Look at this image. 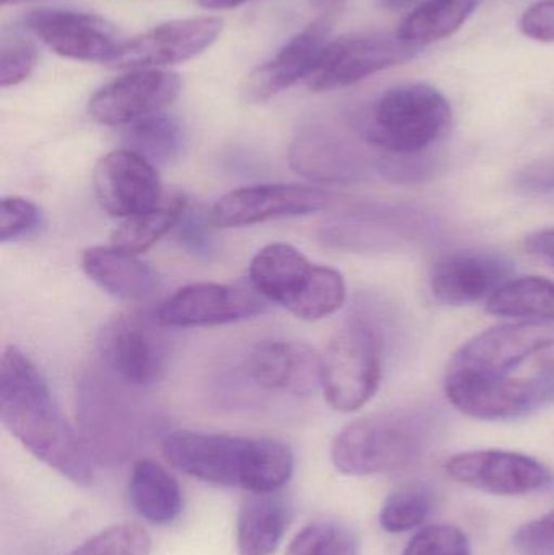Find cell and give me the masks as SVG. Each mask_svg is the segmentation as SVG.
I'll return each instance as SVG.
<instances>
[{
    "label": "cell",
    "instance_id": "28",
    "mask_svg": "<svg viewBox=\"0 0 554 555\" xmlns=\"http://www.w3.org/2000/svg\"><path fill=\"white\" fill-rule=\"evenodd\" d=\"M493 315L554 322V281L539 276L507 281L487 300Z\"/></svg>",
    "mask_w": 554,
    "mask_h": 555
},
{
    "label": "cell",
    "instance_id": "14",
    "mask_svg": "<svg viewBox=\"0 0 554 555\" xmlns=\"http://www.w3.org/2000/svg\"><path fill=\"white\" fill-rule=\"evenodd\" d=\"M266 310V299L249 286L195 283L181 287L155 313L158 325L169 328L214 326L240 322Z\"/></svg>",
    "mask_w": 554,
    "mask_h": 555
},
{
    "label": "cell",
    "instance_id": "27",
    "mask_svg": "<svg viewBox=\"0 0 554 555\" xmlns=\"http://www.w3.org/2000/svg\"><path fill=\"white\" fill-rule=\"evenodd\" d=\"M185 211H188V198L184 195L179 192L165 195V201L159 207L124 220L111 237L113 246L139 256L149 250L153 244L158 243L172 228L178 227Z\"/></svg>",
    "mask_w": 554,
    "mask_h": 555
},
{
    "label": "cell",
    "instance_id": "22",
    "mask_svg": "<svg viewBox=\"0 0 554 555\" xmlns=\"http://www.w3.org/2000/svg\"><path fill=\"white\" fill-rule=\"evenodd\" d=\"M289 165L299 175L319 182L353 181L364 171L353 146L321 124L299 130L289 146Z\"/></svg>",
    "mask_w": 554,
    "mask_h": 555
},
{
    "label": "cell",
    "instance_id": "5",
    "mask_svg": "<svg viewBox=\"0 0 554 555\" xmlns=\"http://www.w3.org/2000/svg\"><path fill=\"white\" fill-rule=\"evenodd\" d=\"M383 339L376 326L363 319L348 322L328 343L322 356V390L334 410L353 413L379 388Z\"/></svg>",
    "mask_w": 554,
    "mask_h": 555
},
{
    "label": "cell",
    "instance_id": "17",
    "mask_svg": "<svg viewBox=\"0 0 554 555\" xmlns=\"http://www.w3.org/2000/svg\"><path fill=\"white\" fill-rule=\"evenodd\" d=\"M455 481L493 495H524L542 491L552 473L536 459L503 450L459 453L446 465Z\"/></svg>",
    "mask_w": 554,
    "mask_h": 555
},
{
    "label": "cell",
    "instance_id": "19",
    "mask_svg": "<svg viewBox=\"0 0 554 555\" xmlns=\"http://www.w3.org/2000/svg\"><path fill=\"white\" fill-rule=\"evenodd\" d=\"M25 23L52 51L77 61L109 64L123 44L116 29L91 13L35 10L25 16Z\"/></svg>",
    "mask_w": 554,
    "mask_h": 555
},
{
    "label": "cell",
    "instance_id": "6",
    "mask_svg": "<svg viewBox=\"0 0 554 555\" xmlns=\"http://www.w3.org/2000/svg\"><path fill=\"white\" fill-rule=\"evenodd\" d=\"M130 385L111 375L106 369L91 371L78 385V411L83 442L94 455L120 456L139 440L142 414Z\"/></svg>",
    "mask_w": 554,
    "mask_h": 555
},
{
    "label": "cell",
    "instance_id": "42",
    "mask_svg": "<svg viewBox=\"0 0 554 555\" xmlns=\"http://www.w3.org/2000/svg\"><path fill=\"white\" fill-rule=\"evenodd\" d=\"M244 2H247V0H197L198 5L208 10L233 9V7L241 5Z\"/></svg>",
    "mask_w": 554,
    "mask_h": 555
},
{
    "label": "cell",
    "instance_id": "29",
    "mask_svg": "<svg viewBox=\"0 0 554 555\" xmlns=\"http://www.w3.org/2000/svg\"><path fill=\"white\" fill-rule=\"evenodd\" d=\"M124 142L152 165L166 166L181 156L185 133L178 119L158 113L127 126Z\"/></svg>",
    "mask_w": 554,
    "mask_h": 555
},
{
    "label": "cell",
    "instance_id": "37",
    "mask_svg": "<svg viewBox=\"0 0 554 555\" xmlns=\"http://www.w3.org/2000/svg\"><path fill=\"white\" fill-rule=\"evenodd\" d=\"M210 218L202 215L185 211L182 220L179 221V241L185 249L197 256H210L214 253V241H211L210 230H208ZM211 224V223H210Z\"/></svg>",
    "mask_w": 554,
    "mask_h": 555
},
{
    "label": "cell",
    "instance_id": "25",
    "mask_svg": "<svg viewBox=\"0 0 554 555\" xmlns=\"http://www.w3.org/2000/svg\"><path fill=\"white\" fill-rule=\"evenodd\" d=\"M129 495L137 514L149 524L171 525L181 515V486L153 460H139L133 465Z\"/></svg>",
    "mask_w": 554,
    "mask_h": 555
},
{
    "label": "cell",
    "instance_id": "20",
    "mask_svg": "<svg viewBox=\"0 0 554 555\" xmlns=\"http://www.w3.org/2000/svg\"><path fill=\"white\" fill-rule=\"evenodd\" d=\"M513 270L514 263L500 254L458 250L436 260L429 283L441 302L468 306L490 299L511 281Z\"/></svg>",
    "mask_w": 554,
    "mask_h": 555
},
{
    "label": "cell",
    "instance_id": "15",
    "mask_svg": "<svg viewBox=\"0 0 554 555\" xmlns=\"http://www.w3.org/2000/svg\"><path fill=\"white\" fill-rule=\"evenodd\" d=\"M93 182L98 201L111 217L127 220L165 201L155 165L129 149L103 156L94 169Z\"/></svg>",
    "mask_w": 554,
    "mask_h": 555
},
{
    "label": "cell",
    "instance_id": "24",
    "mask_svg": "<svg viewBox=\"0 0 554 555\" xmlns=\"http://www.w3.org/2000/svg\"><path fill=\"white\" fill-rule=\"evenodd\" d=\"M286 527L288 505L279 492H249L237 515V554L272 555L282 543Z\"/></svg>",
    "mask_w": 554,
    "mask_h": 555
},
{
    "label": "cell",
    "instance_id": "41",
    "mask_svg": "<svg viewBox=\"0 0 554 555\" xmlns=\"http://www.w3.org/2000/svg\"><path fill=\"white\" fill-rule=\"evenodd\" d=\"M311 5L321 13L322 18H335L344 10L345 0H311Z\"/></svg>",
    "mask_w": 554,
    "mask_h": 555
},
{
    "label": "cell",
    "instance_id": "21",
    "mask_svg": "<svg viewBox=\"0 0 554 555\" xmlns=\"http://www.w3.org/2000/svg\"><path fill=\"white\" fill-rule=\"evenodd\" d=\"M332 20L319 18L293 36L275 55L247 78L244 98L250 103H262L288 90L301 78L308 80L328 44Z\"/></svg>",
    "mask_w": 554,
    "mask_h": 555
},
{
    "label": "cell",
    "instance_id": "31",
    "mask_svg": "<svg viewBox=\"0 0 554 555\" xmlns=\"http://www.w3.org/2000/svg\"><path fill=\"white\" fill-rule=\"evenodd\" d=\"M433 494L426 488H409L387 499L379 524L387 533H405L422 527L431 514Z\"/></svg>",
    "mask_w": 554,
    "mask_h": 555
},
{
    "label": "cell",
    "instance_id": "40",
    "mask_svg": "<svg viewBox=\"0 0 554 555\" xmlns=\"http://www.w3.org/2000/svg\"><path fill=\"white\" fill-rule=\"evenodd\" d=\"M526 250L530 256L554 259V230L537 231L526 240Z\"/></svg>",
    "mask_w": 554,
    "mask_h": 555
},
{
    "label": "cell",
    "instance_id": "12",
    "mask_svg": "<svg viewBox=\"0 0 554 555\" xmlns=\"http://www.w3.org/2000/svg\"><path fill=\"white\" fill-rule=\"evenodd\" d=\"M331 195L298 184H260L223 195L208 211L210 223L223 230L253 227L280 218L305 217L325 210Z\"/></svg>",
    "mask_w": 554,
    "mask_h": 555
},
{
    "label": "cell",
    "instance_id": "2",
    "mask_svg": "<svg viewBox=\"0 0 554 555\" xmlns=\"http://www.w3.org/2000/svg\"><path fill=\"white\" fill-rule=\"evenodd\" d=\"M431 411L403 408L370 414L348 424L332 443V462L348 476L402 472L415 465L431 443Z\"/></svg>",
    "mask_w": 554,
    "mask_h": 555
},
{
    "label": "cell",
    "instance_id": "26",
    "mask_svg": "<svg viewBox=\"0 0 554 555\" xmlns=\"http://www.w3.org/2000/svg\"><path fill=\"white\" fill-rule=\"evenodd\" d=\"M481 0H425L400 23L397 35L423 48L441 41L462 28Z\"/></svg>",
    "mask_w": 554,
    "mask_h": 555
},
{
    "label": "cell",
    "instance_id": "8",
    "mask_svg": "<svg viewBox=\"0 0 554 555\" xmlns=\"http://www.w3.org/2000/svg\"><path fill=\"white\" fill-rule=\"evenodd\" d=\"M420 51V46L403 41L397 33L344 36L328 41L306 83L312 91L350 87L377 72L412 61Z\"/></svg>",
    "mask_w": 554,
    "mask_h": 555
},
{
    "label": "cell",
    "instance_id": "39",
    "mask_svg": "<svg viewBox=\"0 0 554 555\" xmlns=\"http://www.w3.org/2000/svg\"><path fill=\"white\" fill-rule=\"evenodd\" d=\"M524 35L540 42H554V0H539L520 16Z\"/></svg>",
    "mask_w": 554,
    "mask_h": 555
},
{
    "label": "cell",
    "instance_id": "30",
    "mask_svg": "<svg viewBox=\"0 0 554 555\" xmlns=\"http://www.w3.org/2000/svg\"><path fill=\"white\" fill-rule=\"evenodd\" d=\"M357 537L353 531L340 524L318 521L302 528L292 543L286 555H358Z\"/></svg>",
    "mask_w": 554,
    "mask_h": 555
},
{
    "label": "cell",
    "instance_id": "33",
    "mask_svg": "<svg viewBox=\"0 0 554 555\" xmlns=\"http://www.w3.org/2000/svg\"><path fill=\"white\" fill-rule=\"evenodd\" d=\"M38 64V49L20 35L3 36L0 44V87L22 83Z\"/></svg>",
    "mask_w": 554,
    "mask_h": 555
},
{
    "label": "cell",
    "instance_id": "16",
    "mask_svg": "<svg viewBox=\"0 0 554 555\" xmlns=\"http://www.w3.org/2000/svg\"><path fill=\"white\" fill-rule=\"evenodd\" d=\"M179 91L181 78L175 72L136 70L96 91L88 103V111L104 126H130L169 106Z\"/></svg>",
    "mask_w": 554,
    "mask_h": 555
},
{
    "label": "cell",
    "instance_id": "7",
    "mask_svg": "<svg viewBox=\"0 0 554 555\" xmlns=\"http://www.w3.org/2000/svg\"><path fill=\"white\" fill-rule=\"evenodd\" d=\"M446 395L461 413L481 421H507L526 416L554 397V369L524 378H480L446 375Z\"/></svg>",
    "mask_w": 554,
    "mask_h": 555
},
{
    "label": "cell",
    "instance_id": "44",
    "mask_svg": "<svg viewBox=\"0 0 554 555\" xmlns=\"http://www.w3.org/2000/svg\"><path fill=\"white\" fill-rule=\"evenodd\" d=\"M25 2H33V0H2V5H18Z\"/></svg>",
    "mask_w": 554,
    "mask_h": 555
},
{
    "label": "cell",
    "instance_id": "3",
    "mask_svg": "<svg viewBox=\"0 0 554 555\" xmlns=\"http://www.w3.org/2000/svg\"><path fill=\"white\" fill-rule=\"evenodd\" d=\"M249 281L266 300L306 322L325 319L344 306V276L331 267L309 262L285 243L269 244L254 256Z\"/></svg>",
    "mask_w": 554,
    "mask_h": 555
},
{
    "label": "cell",
    "instance_id": "11",
    "mask_svg": "<svg viewBox=\"0 0 554 555\" xmlns=\"http://www.w3.org/2000/svg\"><path fill=\"white\" fill-rule=\"evenodd\" d=\"M162 333L140 315H124L101 330L98 339L103 367L130 387H150L163 377L168 345Z\"/></svg>",
    "mask_w": 554,
    "mask_h": 555
},
{
    "label": "cell",
    "instance_id": "43",
    "mask_svg": "<svg viewBox=\"0 0 554 555\" xmlns=\"http://www.w3.org/2000/svg\"><path fill=\"white\" fill-rule=\"evenodd\" d=\"M377 2L386 10H402L413 5L415 2H420V0H377Z\"/></svg>",
    "mask_w": 554,
    "mask_h": 555
},
{
    "label": "cell",
    "instance_id": "1",
    "mask_svg": "<svg viewBox=\"0 0 554 555\" xmlns=\"http://www.w3.org/2000/svg\"><path fill=\"white\" fill-rule=\"evenodd\" d=\"M0 420L39 462L78 486L93 482V460L62 416L44 377L15 346L0 362Z\"/></svg>",
    "mask_w": 554,
    "mask_h": 555
},
{
    "label": "cell",
    "instance_id": "18",
    "mask_svg": "<svg viewBox=\"0 0 554 555\" xmlns=\"http://www.w3.org/2000/svg\"><path fill=\"white\" fill-rule=\"evenodd\" d=\"M241 369L244 378L260 390L309 397L322 387V356L305 343H259Z\"/></svg>",
    "mask_w": 554,
    "mask_h": 555
},
{
    "label": "cell",
    "instance_id": "9",
    "mask_svg": "<svg viewBox=\"0 0 554 555\" xmlns=\"http://www.w3.org/2000/svg\"><path fill=\"white\" fill-rule=\"evenodd\" d=\"M256 439L175 430L163 439V455L184 475L208 485L246 489Z\"/></svg>",
    "mask_w": 554,
    "mask_h": 555
},
{
    "label": "cell",
    "instance_id": "35",
    "mask_svg": "<svg viewBox=\"0 0 554 555\" xmlns=\"http://www.w3.org/2000/svg\"><path fill=\"white\" fill-rule=\"evenodd\" d=\"M42 223L38 205L23 197H3L0 204V241L3 244L35 233Z\"/></svg>",
    "mask_w": 554,
    "mask_h": 555
},
{
    "label": "cell",
    "instance_id": "13",
    "mask_svg": "<svg viewBox=\"0 0 554 555\" xmlns=\"http://www.w3.org/2000/svg\"><path fill=\"white\" fill-rule=\"evenodd\" d=\"M223 29L217 16L175 20L127 39L111 59L109 67L146 70L194 59L210 48Z\"/></svg>",
    "mask_w": 554,
    "mask_h": 555
},
{
    "label": "cell",
    "instance_id": "10",
    "mask_svg": "<svg viewBox=\"0 0 554 555\" xmlns=\"http://www.w3.org/2000/svg\"><path fill=\"white\" fill-rule=\"evenodd\" d=\"M554 346V325L549 322H519L494 326L465 343L448 374L480 378L511 377V372L537 352Z\"/></svg>",
    "mask_w": 554,
    "mask_h": 555
},
{
    "label": "cell",
    "instance_id": "38",
    "mask_svg": "<svg viewBox=\"0 0 554 555\" xmlns=\"http://www.w3.org/2000/svg\"><path fill=\"white\" fill-rule=\"evenodd\" d=\"M514 188L527 195H554V159L524 166L514 176Z\"/></svg>",
    "mask_w": 554,
    "mask_h": 555
},
{
    "label": "cell",
    "instance_id": "34",
    "mask_svg": "<svg viewBox=\"0 0 554 555\" xmlns=\"http://www.w3.org/2000/svg\"><path fill=\"white\" fill-rule=\"evenodd\" d=\"M403 555H472V546L459 528L435 525L418 531Z\"/></svg>",
    "mask_w": 554,
    "mask_h": 555
},
{
    "label": "cell",
    "instance_id": "4",
    "mask_svg": "<svg viewBox=\"0 0 554 555\" xmlns=\"http://www.w3.org/2000/svg\"><path fill=\"white\" fill-rule=\"evenodd\" d=\"M452 124V109L441 91L428 83H407L381 94L361 126L370 145L407 158L438 143Z\"/></svg>",
    "mask_w": 554,
    "mask_h": 555
},
{
    "label": "cell",
    "instance_id": "32",
    "mask_svg": "<svg viewBox=\"0 0 554 555\" xmlns=\"http://www.w3.org/2000/svg\"><path fill=\"white\" fill-rule=\"evenodd\" d=\"M152 540L137 524H120L85 541L68 555H150Z\"/></svg>",
    "mask_w": 554,
    "mask_h": 555
},
{
    "label": "cell",
    "instance_id": "36",
    "mask_svg": "<svg viewBox=\"0 0 554 555\" xmlns=\"http://www.w3.org/2000/svg\"><path fill=\"white\" fill-rule=\"evenodd\" d=\"M514 547L520 555H554V511L519 528Z\"/></svg>",
    "mask_w": 554,
    "mask_h": 555
},
{
    "label": "cell",
    "instance_id": "23",
    "mask_svg": "<svg viewBox=\"0 0 554 555\" xmlns=\"http://www.w3.org/2000/svg\"><path fill=\"white\" fill-rule=\"evenodd\" d=\"M81 269L101 289L123 300L145 299L158 283L149 263L113 244L83 250Z\"/></svg>",
    "mask_w": 554,
    "mask_h": 555
}]
</instances>
